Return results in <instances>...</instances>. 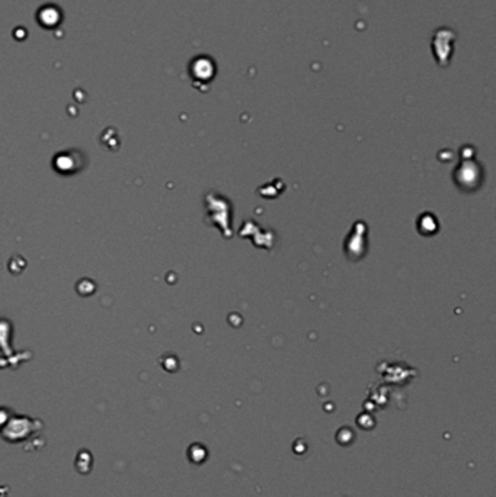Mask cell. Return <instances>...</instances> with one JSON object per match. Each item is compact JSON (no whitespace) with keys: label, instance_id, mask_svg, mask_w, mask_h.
<instances>
[{"label":"cell","instance_id":"obj_1","mask_svg":"<svg viewBox=\"0 0 496 497\" xmlns=\"http://www.w3.org/2000/svg\"><path fill=\"white\" fill-rule=\"evenodd\" d=\"M454 39H455V37H454L453 31H450V30H439L435 32L433 48H434V54H435L438 63L446 64L450 61Z\"/></svg>","mask_w":496,"mask_h":497}]
</instances>
